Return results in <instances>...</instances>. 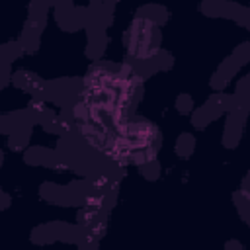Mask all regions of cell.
<instances>
[{"mask_svg":"<svg viewBox=\"0 0 250 250\" xmlns=\"http://www.w3.org/2000/svg\"><path fill=\"white\" fill-rule=\"evenodd\" d=\"M248 191H250V180H248Z\"/></svg>","mask_w":250,"mask_h":250,"instance_id":"6da1fadb","label":"cell"}]
</instances>
